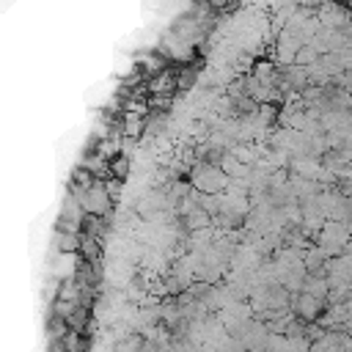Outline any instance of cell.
<instances>
[{"label": "cell", "mask_w": 352, "mask_h": 352, "mask_svg": "<svg viewBox=\"0 0 352 352\" xmlns=\"http://www.w3.org/2000/svg\"><path fill=\"white\" fill-rule=\"evenodd\" d=\"M195 184H198L201 190H206V192L220 190V184H223V170L214 168V165H201V168L195 170Z\"/></svg>", "instance_id": "obj_1"}, {"label": "cell", "mask_w": 352, "mask_h": 352, "mask_svg": "<svg viewBox=\"0 0 352 352\" xmlns=\"http://www.w3.org/2000/svg\"><path fill=\"white\" fill-rule=\"evenodd\" d=\"M297 308H300L302 316H316V314H319V297H314V294L305 292V294L297 300Z\"/></svg>", "instance_id": "obj_2"}]
</instances>
